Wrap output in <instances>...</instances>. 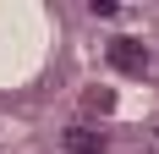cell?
Wrapping results in <instances>:
<instances>
[{"label": "cell", "instance_id": "1", "mask_svg": "<svg viewBox=\"0 0 159 154\" xmlns=\"http://www.w3.org/2000/svg\"><path fill=\"white\" fill-rule=\"evenodd\" d=\"M148 44H137V39H110V66L115 72H126V77H143L148 72Z\"/></svg>", "mask_w": 159, "mask_h": 154}, {"label": "cell", "instance_id": "2", "mask_svg": "<svg viewBox=\"0 0 159 154\" xmlns=\"http://www.w3.org/2000/svg\"><path fill=\"white\" fill-rule=\"evenodd\" d=\"M104 149H110V138L93 132V127H71L66 132V154H104Z\"/></svg>", "mask_w": 159, "mask_h": 154}, {"label": "cell", "instance_id": "3", "mask_svg": "<svg viewBox=\"0 0 159 154\" xmlns=\"http://www.w3.org/2000/svg\"><path fill=\"white\" fill-rule=\"evenodd\" d=\"M82 105L104 116V110H115V94H110V88H88V94H82Z\"/></svg>", "mask_w": 159, "mask_h": 154}, {"label": "cell", "instance_id": "4", "mask_svg": "<svg viewBox=\"0 0 159 154\" xmlns=\"http://www.w3.org/2000/svg\"><path fill=\"white\" fill-rule=\"evenodd\" d=\"M154 132H159V121H154Z\"/></svg>", "mask_w": 159, "mask_h": 154}]
</instances>
